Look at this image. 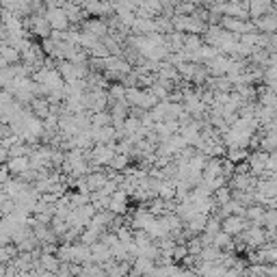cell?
I'll use <instances>...</instances> for the list:
<instances>
[{"label":"cell","instance_id":"1","mask_svg":"<svg viewBox=\"0 0 277 277\" xmlns=\"http://www.w3.org/2000/svg\"><path fill=\"white\" fill-rule=\"evenodd\" d=\"M7 169H9V173H17V178H20V175H24L29 169H33L31 167V158L29 156H22V158H9L7 160Z\"/></svg>","mask_w":277,"mask_h":277},{"label":"cell","instance_id":"2","mask_svg":"<svg viewBox=\"0 0 277 277\" xmlns=\"http://www.w3.org/2000/svg\"><path fill=\"white\" fill-rule=\"evenodd\" d=\"M17 247L15 245H7V247H0V264H11L15 258H17Z\"/></svg>","mask_w":277,"mask_h":277},{"label":"cell","instance_id":"3","mask_svg":"<svg viewBox=\"0 0 277 277\" xmlns=\"http://www.w3.org/2000/svg\"><path fill=\"white\" fill-rule=\"evenodd\" d=\"M31 104H33V113H35V117H37V119H39V117H43L45 113H48V104H45V102H43V100H39V98H35V100H33V102H31Z\"/></svg>","mask_w":277,"mask_h":277}]
</instances>
